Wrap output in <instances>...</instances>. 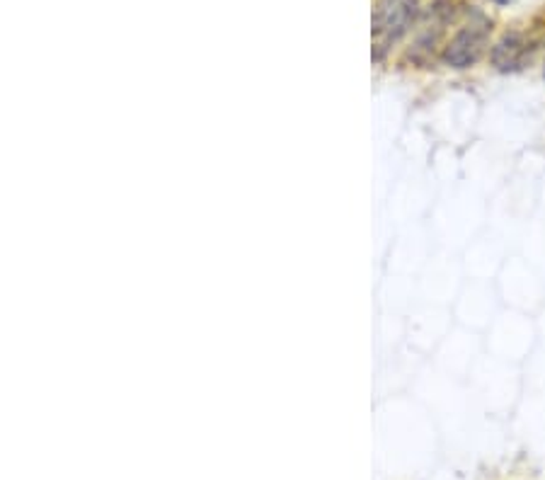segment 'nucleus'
<instances>
[{
  "mask_svg": "<svg viewBox=\"0 0 545 480\" xmlns=\"http://www.w3.org/2000/svg\"><path fill=\"white\" fill-rule=\"evenodd\" d=\"M419 13V0H379L373 10V44L376 57H383L415 22Z\"/></svg>",
  "mask_w": 545,
  "mask_h": 480,
  "instance_id": "1",
  "label": "nucleus"
},
{
  "mask_svg": "<svg viewBox=\"0 0 545 480\" xmlns=\"http://www.w3.org/2000/svg\"><path fill=\"white\" fill-rule=\"evenodd\" d=\"M492 22L485 15H475V20L466 22L459 32L451 37V41L443 49V64L451 68H470L480 61V57L487 49Z\"/></svg>",
  "mask_w": 545,
  "mask_h": 480,
  "instance_id": "2",
  "label": "nucleus"
},
{
  "mask_svg": "<svg viewBox=\"0 0 545 480\" xmlns=\"http://www.w3.org/2000/svg\"><path fill=\"white\" fill-rule=\"evenodd\" d=\"M533 49L536 47L526 40L523 32H506L492 49V64L497 66L499 71H519L531 58Z\"/></svg>",
  "mask_w": 545,
  "mask_h": 480,
  "instance_id": "3",
  "label": "nucleus"
}]
</instances>
